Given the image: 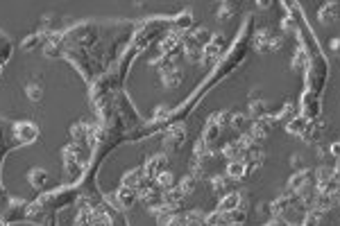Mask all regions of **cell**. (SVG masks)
<instances>
[{"mask_svg": "<svg viewBox=\"0 0 340 226\" xmlns=\"http://www.w3.org/2000/svg\"><path fill=\"white\" fill-rule=\"evenodd\" d=\"M309 123L311 120H306V118L295 116V118H291V123L286 124V131L291 136H302L304 131H306V127H309Z\"/></svg>", "mask_w": 340, "mask_h": 226, "instance_id": "5b68a950", "label": "cell"}, {"mask_svg": "<svg viewBox=\"0 0 340 226\" xmlns=\"http://www.w3.org/2000/svg\"><path fill=\"white\" fill-rule=\"evenodd\" d=\"M291 165H293V167H302V156H293Z\"/></svg>", "mask_w": 340, "mask_h": 226, "instance_id": "4fadbf2b", "label": "cell"}, {"mask_svg": "<svg viewBox=\"0 0 340 226\" xmlns=\"http://www.w3.org/2000/svg\"><path fill=\"white\" fill-rule=\"evenodd\" d=\"M317 113H320V104L316 102V98H313V95L304 93V100H302V118H306V120H316Z\"/></svg>", "mask_w": 340, "mask_h": 226, "instance_id": "6da1fadb", "label": "cell"}, {"mask_svg": "<svg viewBox=\"0 0 340 226\" xmlns=\"http://www.w3.org/2000/svg\"><path fill=\"white\" fill-rule=\"evenodd\" d=\"M306 63H309V55H306V50H304V48H299L295 52V57L291 59V68H293V70H304Z\"/></svg>", "mask_w": 340, "mask_h": 226, "instance_id": "52a82bcc", "label": "cell"}, {"mask_svg": "<svg viewBox=\"0 0 340 226\" xmlns=\"http://www.w3.org/2000/svg\"><path fill=\"white\" fill-rule=\"evenodd\" d=\"M340 16V2H327V5L320 7V14H317V19H320L322 25L331 23L334 19Z\"/></svg>", "mask_w": 340, "mask_h": 226, "instance_id": "3957f363", "label": "cell"}, {"mask_svg": "<svg viewBox=\"0 0 340 226\" xmlns=\"http://www.w3.org/2000/svg\"><path fill=\"white\" fill-rule=\"evenodd\" d=\"M334 179V167H329V165H320L316 170V184L322 185L327 184V181H331Z\"/></svg>", "mask_w": 340, "mask_h": 226, "instance_id": "ba28073f", "label": "cell"}, {"mask_svg": "<svg viewBox=\"0 0 340 226\" xmlns=\"http://www.w3.org/2000/svg\"><path fill=\"white\" fill-rule=\"evenodd\" d=\"M322 220H324V215H322L320 210H316V208H309V210L304 213V217H302V226H320Z\"/></svg>", "mask_w": 340, "mask_h": 226, "instance_id": "8992f818", "label": "cell"}, {"mask_svg": "<svg viewBox=\"0 0 340 226\" xmlns=\"http://www.w3.org/2000/svg\"><path fill=\"white\" fill-rule=\"evenodd\" d=\"M236 204H238V195H231L229 199H225L223 210H231V208H236Z\"/></svg>", "mask_w": 340, "mask_h": 226, "instance_id": "8fae6325", "label": "cell"}, {"mask_svg": "<svg viewBox=\"0 0 340 226\" xmlns=\"http://www.w3.org/2000/svg\"><path fill=\"white\" fill-rule=\"evenodd\" d=\"M243 172H245L243 163H236V165H231V167H229V174H231V177H238V179H241V177H243Z\"/></svg>", "mask_w": 340, "mask_h": 226, "instance_id": "30bf717a", "label": "cell"}, {"mask_svg": "<svg viewBox=\"0 0 340 226\" xmlns=\"http://www.w3.org/2000/svg\"><path fill=\"white\" fill-rule=\"evenodd\" d=\"M329 154H331V156H334L336 161L340 159V141H338V143H334V145L329 147Z\"/></svg>", "mask_w": 340, "mask_h": 226, "instance_id": "7c38bea8", "label": "cell"}, {"mask_svg": "<svg viewBox=\"0 0 340 226\" xmlns=\"http://www.w3.org/2000/svg\"><path fill=\"white\" fill-rule=\"evenodd\" d=\"M331 48H334V50L340 48V39H334V41H331Z\"/></svg>", "mask_w": 340, "mask_h": 226, "instance_id": "5bb4252c", "label": "cell"}, {"mask_svg": "<svg viewBox=\"0 0 340 226\" xmlns=\"http://www.w3.org/2000/svg\"><path fill=\"white\" fill-rule=\"evenodd\" d=\"M306 184H311V174H309V170H297L295 174L291 177V181H288V190H291V195L299 192V190H302Z\"/></svg>", "mask_w": 340, "mask_h": 226, "instance_id": "7a4b0ae2", "label": "cell"}, {"mask_svg": "<svg viewBox=\"0 0 340 226\" xmlns=\"http://www.w3.org/2000/svg\"><path fill=\"white\" fill-rule=\"evenodd\" d=\"M252 134H254V138H263V136L268 134V120H261V123L254 124Z\"/></svg>", "mask_w": 340, "mask_h": 226, "instance_id": "9c48e42d", "label": "cell"}, {"mask_svg": "<svg viewBox=\"0 0 340 226\" xmlns=\"http://www.w3.org/2000/svg\"><path fill=\"white\" fill-rule=\"evenodd\" d=\"M334 204H336V197H334V195H324V192H317L316 202H313V206H311V208H316V210H320L322 215H327L329 210L334 208Z\"/></svg>", "mask_w": 340, "mask_h": 226, "instance_id": "277c9868", "label": "cell"}]
</instances>
